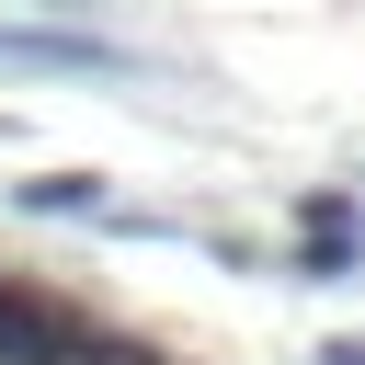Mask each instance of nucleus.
Wrapping results in <instances>:
<instances>
[{
	"mask_svg": "<svg viewBox=\"0 0 365 365\" xmlns=\"http://www.w3.org/2000/svg\"><path fill=\"white\" fill-rule=\"evenodd\" d=\"M0 57H11V68H125V57L91 46V34H23V23H0Z\"/></svg>",
	"mask_w": 365,
	"mask_h": 365,
	"instance_id": "nucleus-1",
	"label": "nucleus"
},
{
	"mask_svg": "<svg viewBox=\"0 0 365 365\" xmlns=\"http://www.w3.org/2000/svg\"><path fill=\"white\" fill-rule=\"evenodd\" d=\"M46 342H68V331H57L34 297H11V285H0V365H23V354H46Z\"/></svg>",
	"mask_w": 365,
	"mask_h": 365,
	"instance_id": "nucleus-2",
	"label": "nucleus"
},
{
	"mask_svg": "<svg viewBox=\"0 0 365 365\" xmlns=\"http://www.w3.org/2000/svg\"><path fill=\"white\" fill-rule=\"evenodd\" d=\"M23 205L34 217H80V205H103V182L91 171H46V182H23Z\"/></svg>",
	"mask_w": 365,
	"mask_h": 365,
	"instance_id": "nucleus-3",
	"label": "nucleus"
},
{
	"mask_svg": "<svg viewBox=\"0 0 365 365\" xmlns=\"http://www.w3.org/2000/svg\"><path fill=\"white\" fill-rule=\"evenodd\" d=\"M354 262H365V251H354V228H308V251H297V274H319V285H331V274H354Z\"/></svg>",
	"mask_w": 365,
	"mask_h": 365,
	"instance_id": "nucleus-4",
	"label": "nucleus"
},
{
	"mask_svg": "<svg viewBox=\"0 0 365 365\" xmlns=\"http://www.w3.org/2000/svg\"><path fill=\"white\" fill-rule=\"evenodd\" d=\"M319 365H365V342H331V354H319Z\"/></svg>",
	"mask_w": 365,
	"mask_h": 365,
	"instance_id": "nucleus-5",
	"label": "nucleus"
}]
</instances>
